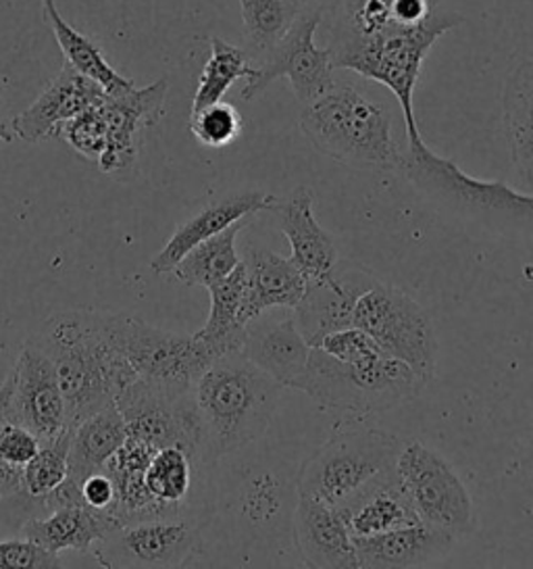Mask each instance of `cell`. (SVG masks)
I'll use <instances>...</instances> for the list:
<instances>
[{"instance_id":"74e56055","label":"cell","mask_w":533,"mask_h":569,"mask_svg":"<svg viewBox=\"0 0 533 569\" xmlns=\"http://www.w3.org/2000/svg\"><path fill=\"white\" fill-rule=\"evenodd\" d=\"M7 568H61V559L57 552L47 551L28 538L0 540V569Z\"/></svg>"},{"instance_id":"5bb4252c","label":"cell","mask_w":533,"mask_h":569,"mask_svg":"<svg viewBox=\"0 0 533 569\" xmlns=\"http://www.w3.org/2000/svg\"><path fill=\"white\" fill-rule=\"evenodd\" d=\"M11 378V421L32 430L40 440H52L71 428L54 361L36 342L23 347Z\"/></svg>"},{"instance_id":"484cf974","label":"cell","mask_w":533,"mask_h":569,"mask_svg":"<svg viewBox=\"0 0 533 569\" xmlns=\"http://www.w3.org/2000/svg\"><path fill=\"white\" fill-rule=\"evenodd\" d=\"M125 421L117 405L102 409L71 428L67 478L82 485L90 473L104 471L107 461L125 442Z\"/></svg>"},{"instance_id":"30bf717a","label":"cell","mask_w":533,"mask_h":569,"mask_svg":"<svg viewBox=\"0 0 533 569\" xmlns=\"http://www.w3.org/2000/svg\"><path fill=\"white\" fill-rule=\"evenodd\" d=\"M394 469L400 488L423 523L454 538L473 530V499L461 476L440 452L411 440L400 447Z\"/></svg>"},{"instance_id":"603a6c76","label":"cell","mask_w":533,"mask_h":569,"mask_svg":"<svg viewBox=\"0 0 533 569\" xmlns=\"http://www.w3.org/2000/svg\"><path fill=\"white\" fill-rule=\"evenodd\" d=\"M244 299L240 309L242 326L269 309H294L306 290V278L292 259L269 249H250L242 259Z\"/></svg>"},{"instance_id":"5b68a950","label":"cell","mask_w":533,"mask_h":569,"mask_svg":"<svg viewBox=\"0 0 533 569\" xmlns=\"http://www.w3.org/2000/svg\"><path fill=\"white\" fill-rule=\"evenodd\" d=\"M428 385L415 369L390 355L365 363H346L313 347L294 390L309 395L321 407L369 416L415 401Z\"/></svg>"},{"instance_id":"8992f818","label":"cell","mask_w":533,"mask_h":569,"mask_svg":"<svg viewBox=\"0 0 533 569\" xmlns=\"http://www.w3.org/2000/svg\"><path fill=\"white\" fill-rule=\"evenodd\" d=\"M400 440L383 430H349L319 447L299 471V495L344 507L369 486L394 473Z\"/></svg>"},{"instance_id":"7a4b0ae2","label":"cell","mask_w":533,"mask_h":569,"mask_svg":"<svg viewBox=\"0 0 533 569\" xmlns=\"http://www.w3.org/2000/svg\"><path fill=\"white\" fill-rule=\"evenodd\" d=\"M54 361L69 426L115 405L138 376L104 335L99 311H67L44 323L33 340Z\"/></svg>"},{"instance_id":"52a82bcc","label":"cell","mask_w":533,"mask_h":569,"mask_svg":"<svg viewBox=\"0 0 533 569\" xmlns=\"http://www.w3.org/2000/svg\"><path fill=\"white\" fill-rule=\"evenodd\" d=\"M104 335L130 363L133 373L175 395L192 392L204 369L217 359L197 335L159 330L142 319L99 311Z\"/></svg>"},{"instance_id":"7402d4cb","label":"cell","mask_w":533,"mask_h":569,"mask_svg":"<svg viewBox=\"0 0 533 569\" xmlns=\"http://www.w3.org/2000/svg\"><path fill=\"white\" fill-rule=\"evenodd\" d=\"M359 568H425L442 561L456 538L423 521L385 535L352 538Z\"/></svg>"},{"instance_id":"7bdbcfd3","label":"cell","mask_w":533,"mask_h":569,"mask_svg":"<svg viewBox=\"0 0 533 569\" xmlns=\"http://www.w3.org/2000/svg\"><path fill=\"white\" fill-rule=\"evenodd\" d=\"M0 140H2V142H11V140H13L11 130H9L7 126H2V123H0Z\"/></svg>"},{"instance_id":"44dd1931","label":"cell","mask_w":533,"mask_h":569,"mask_svg":"<svg viewBox=\"0 0 533 569\" xmlns=\"http://www.w3.org/2000/svg\"><path fill=\"white\" fill-rule=\"evenodd\" d=\"M313 204V190L299 186L283 201L278 199L273 209L280 218L283 236L290 242V259L304 273L306 282L330 276L340 261L332 234L316 221Z\"/></svg>"},{"instance_id":"b9f144b4","label":"cell","mask_w":533,"mask_h":569,"mask_svg":"<svg viewBox=\"0 0 533 569\" xmlns=\"http://www.w3.org/2000/svg\"><path fill=\"white\" fill-rule=\"evenodd\" d=\"M304 2L319 7L323 11V18H332L333 13L342 7L344 0H304Z\"/></svg>"},{"instance_id":"4dcf8cb0","label":"cell","mask_w":533,"mask_h":569,"mask_svg":"<svg viewBox=\"0 0 533 569\" xmlns=\"http://www.w3.org/2000/svg\"><path fill=\"white\" fill-rule=\"evenodd\" d=\"M211 54L202 68L199 78V88L192 101V113L200 109L223 101L238 80H249L254 73L250 66V54L219 36H211Z\"/></svg>"},{"instance_id":"8fae6325","label":"cell","mask_w":533,"mask_h":569,"mask_svg":"<svg viewBox=\"0 0 533 569\" xmlns=\"http://www.w3.org/2000/svg\"><path fill=\"white\" fill-rule=\"evenodd\" d=\"M323 21V11L315 4H304L299 19L290 32L266 52L261 66L254 68L252 78L240 92L242 101H252L265 92L273 80L285 78L296 101L304 107L323 97L335 84V66H333L330 47L323 49L315 42L316 30Z\"/></svg>"},{"instance_id":"8d00e7d4","label":"cell","mask_w":533,"mask_h":569,"mask_svg":"<svg viewBox=\"0 0 533 569\" xmlns=\"http://www.w3.org/2000/svg\"><path fill=\"white\" fill-rule=\"evenodd\" d=\"M319 349L346 363H365L371 359H378L380 355H385L371 336L354 326L325 336L319 342Z\"/></svg>"},{"instance_id":"1f68e13d","label":"cell","mask_w":533,"mask_h":569,"mask_svg":"<svg viewBox=\"0 0 533 569\" xmlns=\"http://www.w3.org/2000/svg\"><path fill=\"white\" fill-rule=\"evenodd\" d=\"M250 52L263 59L290 32L304 0H238Z\"/></svg>"},{"instance_id":"d590c367","label":"cell","mask_w":533,"mask_h":569,"mask_svg":"<svg viewBox=\"0 0 533 569\" xmlns=\"http://www.w3.org/2000/svg\"><path fill=\"white\" fill-rule=\"evenodd\" d=\"M59 138H63L73 151L80 152L90 161H99L107 147V118L102 101L82 111L78 118L67 121Z\"/></svg>"},{"instance_id":"4316f807","label":"cell","mask_w":533,"mask_h":569,"mask_svg":"<svg viewBox=\"0 0 533 569\" xmlns=\"http://www.w3.org/2000/svg\"><path fill=\"white\" fill-rule=\"evenodd\" d=\"M504 130L521 182L533 188V59L516 66L502 90Z\"/></svg>"},{"instance_id":"d4e9b609","label":"cell","mask_w":533,"mask_h":569,"mask_svg":"<svg viewBox=\"0 0 533 569\" xmlns=\"http://www.w3.org/2000/svg\"><path fill=\"white\" fill-rule=\"evenodd\" d=\"M340 513L346 519L352 538L385 535L421 521L400 488L396 469L340 507Z\"/></svg>"},{"instance_id":"83f0119b","label":"cell","mask_w":533,"mask_h":569,"mask_svg":"<svg viewBox=\"0 0 533 569\" xmlns=\"http://www.w3.org/2000/svg\"><path fill=\"white\" fill-rule=\"evenodd\" d=\"M42 9H44V19L52 30V34L57 38L63 59L67 66L80 71L86 78H90L92 82L107 92V94H123L128 90H132L133 82L123 78L104 57V51L99 44L90 38V36L78 32L73 26H69L63 16L59 13L54 0H42Z\"/></svg>"},{"instance_id":"d6986e66","label":"cell","mask_w":533,"mask_h":569,"mask_svg":"<svg viewBox=\"0 0 533 569\" xmlns=\"http://www.w3.org/2000/svg\"><path fill=\"white\" fill-rule=\"evenodd\" d=\"M292 526L296 549L309 568H359L354 540L338 507L299 495Z\"/></svg>"},{"instance_id":"9c48e42d","label":"cell","mask_w":533,"mask_h":569,"mask_svg":"<svg viewBox=\"0 0 533 569\" xmlns=\"http://www.w3.org/2000/svg\"><path fill=\"white\" fill-rule=\"evenodd\" d=\"M400 171L428 197L475 218L533 219V197L502 182H483L466 176L452 159L435 154L423 138L409 140Z\"/></svg>"},{"instance_id":"e0dca14e","label":"cell","mask_w":533,"mask_h":569,"mask_svg":"<svg viewBox=\"0 0 533 569\" xmlns=\"http://www.w3.org/2000/svg\"><path fill=\"white\" fill-rule=\"evenodd\" d=\"M104 90L80 71L63 63L59 76L50 82L36 101L13 118L9 130L23 142H42L59 138L67 121L104 99Z\"/></svg>"},{"instance_id":"ba28073f","label":"cell","mask_w":533,"mask_h":569,"mask_svg":"<svg viewBox=\"0 0 533 569\" xmlns=\"http://www.w3.org/2000/svg\"><path fill=\"white\" fill-rule=\"evenodd\" d=\"M352 326L371 336L385 355L415 369L428 382L438 363V338L430 313L396 286L375 282L354 307Z\"/></svg>"},{"instance_id":"ffe728a7","label":"cell","mask_w":533,"mask_h":569,"mask_svg":"<svg viewBox=\"0 0 533 569\" xmlns=\"http://www.w3.org/2000/svg\"><path fill=\"white\" fill-rule=\"evenodd\" d=\"M311 345L300 335L294 316L275 319L265 313L247 326L240 351L283 388H294L304 373Z\"/></svg>"},{"instance_id":"d6a6232c","label":"cell","mask_w":533,"mask_h":569,"mask_svg":"<svg viewBox=\"0 0 533 569\" xmlns=\"http://www.w3.org/2000/svg\"><path fill=\"white\" fill-rule=\"evenodd\" d=\"M197 469L200 466L190 452L180 447H165L154 452L150 459L147 486L159 501L182 511H192L190 495Z\"/></svg>"},{"instance_id":"9a60e30c","label":"cell","mask_w":533,"mask_h":569,"mask_svg":"<svg viewBox=\"0 0 533 569\" xmlns=\"http://www.w3.org/2000/svg\"><path fill=\"white\" fill-rule=\"evenodd\" d=\"M165 78L123 94H104L102 111L107 118V147L100 154L99 169L109 176H125L138 159L140 132L154 126L165 113Z\"/></svg>"},{"instance_id":"ac0fdd59","label":"cell","mask_w":533,"mask_h":569,"mask_svg":"<svg viewBox=\"0 0 533 569\" xmlns=\"http://www.w3.org/2000/svg\"><path fill=\"white\" fill-rule=\"evenodd\" d=\"M275 204H278V199L273 194L261 192V190L233 192V194L204 204L199 213L185 219L182 226L171 234L165 247L150 261V269L154 273H171L180 263L183 254L190 249H194L200 242L223 232L235 221L252 218L257 213L273 211Z\"/></svg>"},{"instance_id":"2e32d148","label":"cell","mask_w":533,"mask_h":569,"mask_svg":"<svg viewBox=\"0 0 533 569\" xmlns=\"http://www.w3.org/2000/svg\"><path fill=\"white\" fill-rule=\"evenodd\" d=\"M375 282L365 269L340 268V261L330 276L306 282L304 297L294 307L300 335L311 347H319L325 336L352 328L356 302Z\"/></svg>"},{"instance_id":"cb8c5ba5","label":"cell","mask_w":533,"mask_h":569,"mask_svg":"<svg viewBox=\"0 0 533 569\" xmlns=\"http://www.w3.org/2000/svg\"><path fill=\"white\" fill-rule=\"evenodd\" d=\"M123 521L113 509H92L88 505H63L47 516H32L21 526V535L47 551L88 552Z\"/></svg>"},{"instance_id":"277c9868","label":"cell","mask_w":533,"mask_h":569,"mask_svg":"<svg viewBox=\"0 0 533 569\" xmlns=\"http://www.w3.org/2000/svg\"><path fill=\"white\" fill-rule=\"evenodd\" d=\"M463 18L452 11H438L416 26H392L378 34L354 38L332 34L333 66L385 86L400 104L406 138L419 140L413 97L421 69L433 44L450 30L459 28Z\"/></svg>"},{"instance_id":"4fadbf2b","label":"cell","mask_w":533,"mask_h":569,"mask_svg":"<svg viewBox=\"0 0 533 569\" xmlns=\"http://www.w3.org/2000/svg\"><path fill=\"white\" fill-rule=\"evenodd\" d=\"M115 405L128 436L147 442L154 451L180 447L200 466V428L192 392L175 395L138 378L121 390Z\"/></svg>"},{"instance_id":"f35d334b","label":"cell","mask_w":533,"mask_h":569,"mask_svg":"<svg viewBox=\"0 0 533 569\" xmlns=\"http://www.w3.org/2000/svg\"><path fill=\"white\" fill-rule=\"evenodd\" d=\"M42 440L32 430L7 419L0 423V461L11 466H28L40 451Z\"/></svg>"},{"instance_id":"6da1fadb","label":"cell","mask_w":533,"mask_h":569,"mask_svg":"<svg viewBox=\"0 0 533 569\" xmlns=\"http://www.w3.org/2000/svg\"><path fill=\"white\" fill-rule=\"evenodd\" d=\"M282 390L240 349L217 357L192 386L200 466L209 468L265 435Z\"/></svg>"},{"instance_id":"836d02e7","label":"cell","mask_w":533,"mask_h":569,"mask_svg":"<svg viewBox=\"0 0 533 569\" xmlns=\"http://www.w3.org/2000/svg\"><path fill=\"white\" fill-rule=\"evenodd\" d=\"M69 442H71V428H67L52 440H42L40 451L33 455L28 466H23V486H26L28 502L44 499L66 480Z\"/></svg>"},{"instance_id":"ab89813d","label":"cell","mask_w":533,"mask_h":569,"mask_svg":"<svg viewBox=\"0 0 533 569\" xmlns=\"http://www.w3.org/2000/svg\"><path fill=\"white\" fill-rule=\"evenodd\" d=\"M83 505L92 507V509H113L115 511L117 490L115 482L111 480V476L107 471H97L90 473L88 478H83L82 485Z\"/></svg>"},{"instance_id":"60d3db41","label":"cell","mask_w":533,"mask_h":569,"mask_svg":"<svg viewBox=\"0 0 533 569\" xmlns=\"http://www.w3.org/2000/svg\"><path fill=\"white\" fill-rule=\"evenodd\" d=\"M11 390H13V378H9L0 385V423L9 419V405H11Z\"/></svg>"},{"instance_id":"f546056e","label":"cell","mask_w":533,"mask_h":569,"mask_svg":"<svg viewBox=\"0 0 533 569\" xmlns=\"http://www.w3.org/2000/svg\"><path fill=\"white\" fill-rule=\"evenodd\" d=\"M244 226H247V219L235 221L223 232L200 242L194 249L183 254L171 273H175V278L183 286H200L207 290L217 282H221L242 261L235 251V238L244 230Z\"/></svg>"},{"instance_id":"3957f363","label":"cell","mask_w":533,"mask_h":569,"mask_svg":"<svg viewBox=\"0 0 533 569\" xmlns=\"http://www.w3.org/2000/svg\"><path fill=\"white\" fill-rule=\"evenodd\" d=\"M300 130L316 151L352 169L396 171L404 152L392 118L359 88L335 82L323 97L302 107Z\"/></svg>"},{"instance_id":"f1b7e54d","label":"cell","mask_w":533,"mask_h":569,"mask_svg":"<svg viewBox=\"0 0 533 569\" xmlns=\"http://www.w3.org/2000/svg\"><path fill=\"white\" fill-rule=\"evenodd\" d=\"M244 284H247L244 266L240 261L238 268L233 269L228 278L209 288V295H211L209 319L194 335L199 336L217 357L242 347L244 332H247V326H242L240 321Z\"/></svg>"},{"instance_id":"e575fe53","label":"cell","mask_w":533,"mask_h":569,"mask_svg":"<svg viewBox=\"0 0 533 569\" xmlns=\"http://www.w3.org/2000/svg\"><path fill=\"white\" fill-rule=\"evenodd\" d=\"M190 132L207 149H223L242 134V118L230 102L219 101L190 116Z\"/></svg>"},{"instance_id":"7c38bea8","label":"cell","mask_w":533,"mask_h":569,"mask_svg":"<svg viewBox=\"0 0 533 569\" xmlns=\"http://www.w3.org/2000/svg\"><path fill=\"white\" fill-rule=\"evenodd\" d=\"M200 513L140 519L92 547L102 568H182L200 551L207 519Z\"/></svg>"}]
</instances>
